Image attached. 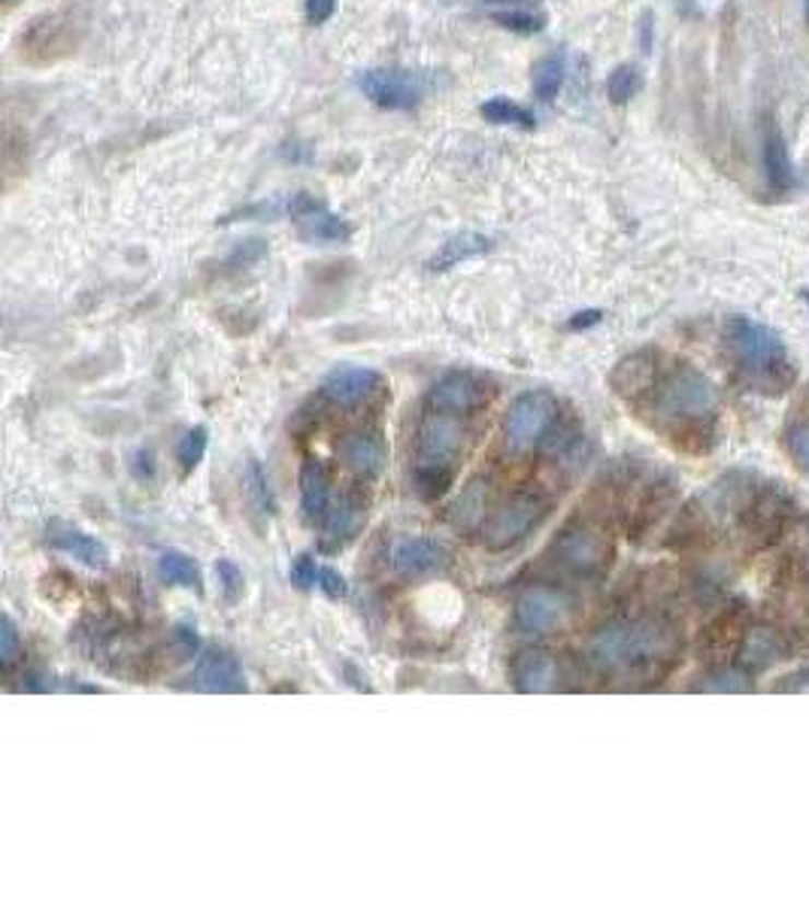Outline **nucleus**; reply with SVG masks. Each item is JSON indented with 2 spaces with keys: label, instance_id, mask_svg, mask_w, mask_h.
<instances>
[{
  "label": "nucleus",
  "instance_id": "obj_17",
  "mask_svg": "<svg viewBox=\"0 0 809 910\" xmlns=\"http://www.w3.org/2000/svg\"><path fill=\"white\" fill-rule=\"evenodd\" d=\"M367 520V501L361 492H345L333 501L331 513L321 523V547L328 552L343 549L349 540H355L361 525Z\"/></svg>",
  "mask_w": 809,
  "mask_h": 910
},
{
  "label": "nucleus",
  "instance_id": "obj_42",
  "mask_svg": "<svg viewBox=\"0 0 809 910\" xmlns=\"http://www.w3.org/2000/svg\"><path fill=\"white\" fill-rule=\"evenodd\" d=\"M804 689H809V665L792 670L788 677H783V682H776V692H804Z\"/></svg>",
  "mask_w": 809,
  "mask_h": 910
},
{
  "label": "nucleus",
  "instance_id": "obj_7",
  "mask_svg": "<svg viewBox=\"0 0 809 910\" xmlns=\"http://www.w3.org/2000/svg\"><path fill=\"white\" fill-rule=\"evenodd\" d=\"M359 92L371 101L373 107L391 109V113H407L415 109L427 94L437 89V77L427 70L407 68H373L361 70L355 77Z\"/></svg>",
  "mask_w": 809,
  "mask_h": 910
},
{
  "label": "nucleus",
  "instance_id": "obj_40",
  "mask_svg": "<svg viewBox=\"0 0 809 910\" xmlns=\"http://www.w3.org/2000/svg\"><path fill=\"white\" fill-rule=\"evenodd\" d=\"M337 10V0H306L304 13L309 25H325Z\"/></svg>",
  "mask_w": 809,
  "mask_h": 910
},
{
  "label": "nucleus",
  "instance_id": "obj_46",
  "mask_svg": "<svg viewBox=\"0 0 809 910\" xmlns=\"http://www.w3.org/2000/svg\"><path fill=\"white\" fill-rule=\"evenodd\" d=\"M652 49V13L643 15V52Z\"/></svg>",
  "mask_w": 809,
  "mask_h": 910
},
{
  "label": "nucleus",
  "instance_id": "obj_6",
  "mask_svg": "<svg viewBox=\"0 0 809 910\" xmlns=\"http://www.w3.org/2000/svg\"><path fill=\"white\" fill-rule=\"evenodd\" d=\"M552 510V498L546 495L543 489H525V492H516V495L497 504L491 510L489 520L482 523L479 535H482V544L494 552L501 549H513L516 544H521L525 537L531 535L534 528H540L543 520L549 516Z\"/></svg>",
  "mask_w": 809,
  "mask_h": 910
},
{
  "label": "nucleus",
  "instance_id": "obj_23",
  "mask_svg": "<svg viewBox=\"0 0 809 910\" xmlns=\"http://www.w3.org/2000/svg\"><path fill=\"white\" fill-rule=\"evenodd\" d=\"M764 167H767L770 191L785 195V191H792V188H795V164H792V159H788L783 131L776 128L773 116L764 119Z\"/></svg>",
  "mask_w": 809,
  "mask_h": 910
},
{
  "label": "nucleus",
  "instance_id": "obj_30",
  "mask_svg": "<svg viewBox=\"0 0 809 910\" xmlns=\"http://www.w3.org/2000/svg\"><path fill=\"white\" fill-rule=\"evenodd\" d=\"M489 486H482V482H470L465 492H461V498L455 501V508H452V520H455V525H461V528H467V532H473V528H482V523L489 520Z\"/></svg>",
  "mask_w": 809,
  "mask_h": 910
},
{
  "label": "nucleus",
  "instance_id": "obj_38",
  "mask_svg": "<svg viewBox=\"0 0 809 910\" xmlns=\"http://www.w3.org/2000/svg\"><path fill=\"white\" fill-rule=\"evenodd\" d=\"M319 568L321 564L313 559V556H297L292 562V583L297 590H316V580H319Z\"/></svg>",
  "mask_w": 809,
  "mask_h": 910
},
{
  "label": "nucleus",
  "instance_id": "obj_41",
  "mask_svg": "<svg viewBox=\"0 0 809 910\" xmlns=\"http://www.w3.org/2000/svg\"><path fill=\"white\" fill-rule=\"evenodd\" d=\"M265 253H267L265 241H246L243 246H239L237 253H234L231 265H253V261H258V258H265Z\"/></svg>",
  "mask_w": 809,
  "mask_h": 910
},
{
  "label": "nucleus",
  "instance_id": "obj_20",
  "mask_svg": "<svg viewBox=\"0 0 809 910\" xmlns=\"http://www.w3.org/2000/svg\"><path fill=\"white\" fill-rule=\"evenodd\" d=\"M331 508V474L325 468V462L306 458L304 468H301V513H304V520L309 525H319L321 528Z\"/></svg>",
  "mask_w": 809,
  "mask_h": 910
},
{
  "label": "nucleus",
  "instance_id": "obj_15",
  "mask_svg": "<svg viewBox=\"0 0 809 910\" xmlns=\"http://www.w3.org/2000/svg\"><path fill=\"white\" fill-rule=\"evenodd\" d=\"M509 680L525 696H543V692H555L561 686L564 670H561V662L546 650H521L509 665Z\"/></svg>",
  "mask_w": 809,
  "mask_h": 910
},
{
  "label": "nucleus",
  "instance_id": "obj_39",
  "mask_svg": "<svg viewBox=\"0 0 809 910\" xmlns=\"http://www.w3.org/2000/svg\"><path fill=\"white\" fill-rule=\"evenodd\" d=\"M316 590L325 592V595L333 598V602H340V598L349 595V583H345V576L340 574V571H333V568H328V564H321L319 580H316Z\"/></svg>",
  "mask_w": 809,
  "mask_h": 910
},
{
  "label": "nucleus",
  "instance_id": "obj_1",
  "mask_svg": "<svg viewBox=\"0 0 809 910\" xmlns=\"http://www.w3.org/2000/svg\"><path fill=\"white\" fill-rule=\"evenodd\" d=\"M682 634L664 616L612 619L588 641V658L603 674L652 677L664 674L679 658Z\"/></svg>",
  "mask_w": 809,
  "mask_h": 910
},
{
  "label": "nucleus",
  "instance_id": "obj_32",
  "mask_svg": "<svg viewBox=\"0 0 809 910\" xmlns=\"http://www.w3.org/2000/svg\"><path fill=\"white\" fill-rule=\"evenodd\" d=\"M243 489H246V498H249L255 513H261V516H273L277 513V498L270 492V480H267L258 458H249L246 474H243Z\"/></svg>",
  "mask_w": 809,
  "mask_h": 910
},
{
  "label": "nucleus",
  "instance_id": "obj_37",
  "mask_svg": "<svg viewBox=\"0 0 809 910\" xmlns=\"http://www.w3.org/2000/svg\"><path fill=\"white\" fill-rule=\"evenodd\" d=\"M19 653H22V638H19L13 616L7 614L3 616V622H0V662H3V670L13 668Z\"/></svg>",
  "mask_w": 809,
  "mask_h": 910
},
{
  "label": "nucleus",
  "instance_id": "obj_5",
  "mask_svg": "<svg viewBox=\"0 0 809 910\" xmlns=\"http://www.w3.org/2000/svg\"><path fill=\"white\" fill-rule=\"evenodd\" d=\"M85 37V10L67 3L61 10L37 15L22 34V58L31 65H52L65 55L77 52Z\"/></svg>",
  "mask_w": 809,
  "mask_h": 910
},
{
  "label": "nucleus",
  "instance_id": "obj_43",
  "mask_svg": "<svg viewBox=\"0 0 809 910\" xmlns=\"http://www.w3.org/2000/svg\"><path fill=\"white\" fill-rule=\"evenodd\" d=\"M173 638H176V643H179V650H183V653H188V656H191V653H198L200 641L191 626H176V629H173Z\"/></svg>",
  "mask_w": 809,
  "mask_h": 910
},
{
  "label": "nucleus",
  "instance_id": "obj_13",
  "mask_svg": "<svg viewBox=\"0 0 809 910\" xmlns=\"http://www.w3.org/2000/svg\"><path fill=\"white\" fill-rule=\"evenodd\" d=\"M383 388V374L373 368H364V364H337L321 380V395L345 410L373 401Z\"/></svg>",
  "mask_w": 809,
  "mask_h": 910
},
{
  "label": "nucleus",
  "instance_id": "obj_28",
  "mask_svg": "<svg viewBox=\"0 0 809 910\" xmlns=\"http://www.w3.org/2000/svg\"><path fill=\"white\" fill-rule=\"evenodd\" d=\"M691 692H706V696H743L752 692V674L743 665H722V668L706 670L697 682L691 686Z\"/></svg>",
  "mask_w": 809,
  "mask_h": 910
},
{
  "label": "nucleus",
  "instance_id": "obj_44",
  "mask_svg": "<svg viewBox=\"0 0 809 910\" xmlns=\"http://www.w3.org/2000/svg\"><path fill=\"white\" fill-rule=\"evenodd\" d=\"M600 319H603V310H583V313L571 316L567 328H571V331H583V328H591V325H597Z\"/></svg>",
  "mask_w": 809,
  "mask_h": 910
},
{
  "label": "nucleus",
  "instance_id": "obj_21",
  "mask_svg": "<svg viewBox=\"0 0 809 910\" xmlns=\"http://www.w3.org/2000/svg\"><path fill=\"white\" fill-rule=\"evenodd\" d=\"M49 540H52L55 549H61L65 556H73V559L80 564H85V568H94V571H107L109 568L107 544L97 540V537L85 535L77 525H52Z\"/></svg>",
  "mask_w": 809,
  "mask_h": 910
},
{
  "label": "nucleus",
  "instance_id": "obj_22",
  "mask_svg": "<svg viewBox=\"0 0 809 910\" xmlns=\"http://www.w3.org/2000/svg\"><path fill=\"white\" fill-rule=\"evenodd\" d=\"M491 249H494V241H491V237L479 234V231H461V234L449 237V241L439 246L437 253L427 258V270H431V273H446V270L458 268V265H465V261H473V258L491 253Z\"/></svg>",
  "mask_w": 809,
  "mask_h": 910
},
{
  "label": "nucleus",
  "instance_id": "obj_35",
  "mask_svg": "<svg viewBox=\"0 0 809 910\" xmlns=\"http://www.w3.org/2000/svg\"><path fill=\"white\" fill-rule=\"evenodd\" d=\"M215 576H219V590L225 595V602L237 604L246 595V576L231 559H219L215 562Z\"/></svg>",
  "mask_w": 809,
  "mask_h": 910
},
{
  "label": "nucleus",
  "instance_id": "obj_19",
  "mask_svg": "<svg viewBox=\"0 0 809 910\" xmlns=\"http://www.w3.org/2000/svg\"><path fill=\"white\" fill-rule=\"evenodd\" d=\"M785 653H788V643L779 631L770 626H749L737 646V665H743L749 674H758L783 662Z\"/></svg>",
  "mask_w": 809,
  "mask_h": 910
},
{
  "label": "nucleus",
  "instance_id": "obj_24",
  "mask_svg": "<svg viewBox=\"0 0 809 910\" xmlns=\"http://www.w3.org/2000/svg\"><path fill=\"white\" fill-rule=\"evenodd\" d=\"M612 388L622 395V398H640L646 395L649 388L658 386V362L652 352H637V355H628L610 376Z\"/></svg>",
  "mask_w": 809,
  "mask_h": 910
},
{
  "label": "nucleus",
  "instance_id": "obj_27",
  "mask_svg": "<svg viewBox=\"0 0 809 910\" xmlns=\"http://www.w3.org/2000/svg\"><path fill=\"white\" fill-rule=\"evenodd\" d=\"M564 82H567V55L564 52L543 55L534 65L531 89L540 104H552L558 94H561V89H564Z\"/></svg>",
  "mask_w": 809,
  "mask_h": 910
},
{
  "label": "nucleus",
  "instance_id": "obj_45",
  "mask_svg": "<svg viewBox=\"0 0 809 910\" xmlns=\"http://www.w3.org/2000/svg\"><path fill=\"white\" fill-rule=\"evenodd\" d=\"M282 159L285 161H309V147H301V143H285L282 147Z\"/></svg>",
  "mask_w": 809,
  "mask_h": 910
},
{
  "label": "nucleus",
  "instance_id": "obj_14",
  "mask_svg": "<svg viewBox=\"0 0 809 910\" xmlns=\"http://www.w3.org/2000/svg\"><path fill=\"white\" fill-rule=\"evenodd\" d=\"M337 458H340L359 480H376L385 470V462H388V446H385L383 431L359 429L352 431V434H345L343 441L337 443Z\"/></svg>",
  "mask_w": 809,
  "mask_h": 910
},
{
  "label": "nucleus",
  "instance_id": "obj_48",
  "mask_svg": "<svg viewBox=\"0 0 809 910\" xmlns=\"http://www.w3.org/2000/svg\"><path fill=\"white\" fill-rule=\"evenodd\" d=\"M807 559H809V523H807Z\"/></svg>",
  "mask_w": 809,
  "mask_h": 910
},
{
  "label": "nucleus",
  "instance_id": "obj_29",
  "mask_svg": "<svg viewBox=\"0 0 809 910\" xmlns=\"http://www.w3.org/2000/svg\"><path fill=\"white\" fill-rule=\"evenodd\" d=\"M506 10H491V22L501 25L504 31H513V34H521V37H534L540 34L549 25V19L540 10L534 7H525L521 0H504Z\"/></svg>",
  "mask_w": 809,
  "mask_h": 910
},
{
  "label": "nucleus",
  "instance_id": "obj_36",
  "mask_svg": "<svg viewBox=\"0 0 809 910\" xmlns=\"http://www.w3.org/2000/svg\"><path fill=\"white\" fill-rule=\"evenodd\" d=\"M785 450L797 462V468L809 470V422H792L785 431Z\"/></svg>",
  "mask_w": 809,
  "mask_h": 910
},
{
  "label": "nucleus",
  "instance_id": "obj_4",
  "mask_svg": "<svg viewBox=\"0 0 809 910\" xmlns=\"http://www.w3.org/2000/svg\"><path fill=\"white\" fill-rule=\"evenodd\" d=\"M655 413L670 419V422H682V425H697L703 419L716 413L718 407V392L713 386L710 376H703L697 368L691 364H679L677 371L664 376L661 383L655 386Z\"/></svg>",
  "mask_w": 809,
  "mask_h": 910
},
{
  "label": "nucleus",
  "instance_id": "obj_47",
  "mask_svg": "<svg viewBox=\"0 0 809 910\" xmlns=\"http://www.w3.org/2000/svg\"><path fill=\"white\" fill-rule=\"evenodd\" d=\"M804 15H807V25H809V0L804 3Z\"/></svg>",
  "mask_w": 809,
  "mask_h": 910
},
{
  "label": "nucleus",
  "instance_id": "obj_26",
  "mask_svg": "<svg viewBox=\"0 0 809 910\" xmlns=\"http://www.w3.org/2000/svg\"><path fill=\"white\" fill-rule=\"evenodd\" d=\"M159 576L167 586H179V590L203 592V574L200 564L183 552V549H167L159 556Z\"/></svg>",
  "mask_w": 809,
  "mask_h": 910
},
{
  "label": "nucleus",
  "instance_id": "obj_16",
  "mask_svg": "<svg viewBox=\"0 0 809 910\" xmlns=\"http://www.w3.org/2000/svg\"><path fill=\"white\" fill-rule=\"evenodd\" d=\"M191 682L195 689L200 692H213V696H239L249 689L246 682V674H243V665L237 662V656H231L225 650H210L198 658L195 665V674H191Z\"/></svg>",
  "mask_w": 809,
  "mask_h": 910
},
{
  "label": "nucleus",
  "instance_id": "obj_3",
  "mask_svg": "<svg viewBox=\"0 0 809 910\" xmlns=\"http://www.w3.org/2000/svg\"><path fill=\"white\" fill-rule=\"evenodd\" d=\"M725 343L755 392L779 395L795 383V368L788 364V349L776 328L749 316H730L725 322Z\"/></svg>",
  "mask_w": 809,
  "mask_h": 910
},
{
  "label": "nucleus",
  "instance_id": "obj_2",
  "mask_svg": "<svg viewBox=\"0 0 809 910\" xmlns=\"http://www.w3.org/2000/svg\"><path fill=\"white\" fill-rule=\"evenodd\" d=\"M467 443V425L461 416L439 413L425 407L415 429V465H412V486L419 498L437 501L455 480Z\"/></svg>",
  "mask_w": 809,
  "mask_h": 910
},
{
  "label": "nucleus",
  "instance_id": "obj_18",
  "mask_svg": "<svg viewBox=\"0 0 809 910\" xmlns=\"http://www.w3.org/2000/svg\"><path fill=\"white\" fill-rule=\"evenodd\" d=\"M746 532L755 537L758 544H770L788 523V498L776 489H764L746 501L743 508Z\"/></svg>",
  "mask_w": 809,
  "mask_h": 910
},
{
  "label": "nucleus",
  "instance_id": "obj_33",
  "mask_svg": "<svg viewBox=\"0 0 809 910\" xmlns=\"http://www.w3.org/2000/svg\"><path fill=\"white\" fill-rule=\"evenodd\" d=\"M207 446H210V429L207 425H195V429L186 431V438L176 446V462H179L183 474H191L198 468L203 455H207Z\"/></svg>",
  "mask_w": 809,
  "mask_h": 910
},
{
  "label": "nucleus",
  "instance_id": "obj_11",
  "mask_svg": "<svg viewBox=\"0 0 809 910\" xmlns=\"http://www.w3.org/2000/svg\"><path fill=\"white\" fill-rule=\"evenodd\" d=\"M491 383L482 374H473V371H449L443 374L427 388L425 407L431 410H439V413H452V416H473L477 410H482L491 398Z\"/></svg>",
  "mask_w": 809,
  "mask_h": 910
},
{
  "label": "nucleus",
  "instance_id": "obj_9",
  "mask_svg": "<svg viewBox=\"0 0 809 910\" xmlns=\"http://www.w3.org/2000/svg\"><path fill=\"white\" fill-rule=\"evenodd\" d=\"M612 544L610 537L597 528H585V525H573L564 528L552 544V562L564 571V574L579 576V580H597L610 571L612 564Z\"/></svg>",
  "mask_w": 809,
  "mask_h": 910
},
{
  "label": "nucleus",
  "instance_id": "obj_12",
  "mask_svg": "<svg viewBox=\"0 0 809 910\" xmlns=\"http://www.w3.org/2000/svg\"><path fill=\"white\" fill-rule=\"evenodd\" d=\"M388 564L391 574L400 580H422L446 571L452 564V552L434 537H400L388 549Z\"/></svg>",
  "mask_w": 809,
  "mask_h": 910
},
{
  "label": "nucleus",
  "instance_id": "obj_34",
  "mask_svg": "<svg viewBox=\"0 0 809 910\" xmlns=\"http://www.w3.org/2000/svg\"><path fill=\"white\" fill-rule=\"evenodd\" d=\"M640 89H643V77H640V70L634 65H619L610 73V80H607V94H610V101L615 107H624Z\"/></svg>",
  "mask_w": 809,
  "mask_h": 910
},
{
  "label": "nucleus",
  "instance_id": "obj_49",
  "mask_svg": "<svg viewBox=\"0 0 809 910\" xmlns=\"http://www.w3.org/2000/svg\"><path fill=\"white\" fill-rule=\"evenodd\" d=\"M804 298H807V301H809V292H804Z\"/></svg>",
  "mask_w": 809,
  "mask_h": 910
},
{
  "label": "nucleus",
  "instance_id": "obj_10",
  "mask_svg": "<svg viewBox=\"0 0 809 910\" xmlns=\"http://www.w3.org/2000/svg\"><path fill=\"white\" fill-rule=\"evenodd\" d=\"M573 598L552 586H531L516 598L513 622L521 634H552L571 626Z\"/></svg>",
  "mask_w": 809,
  "mask_h": 910
},
{
  "label": "nucleus",
  "instance_id": "obj_31",
  "mask_svg": "<svg viewBox=\"0 0 809 910\" xmlns=\"http://www.w3.org/2000/svg\"><path fill=\"white\" fill-rule=\"evenodd\" d=\"M479 116L491 125H509V128H521V131H534L537 128V119L528 107H521L516 101H509L504 94H494L489 97L482 107H479Z\"/></svg>",
  "mask_w": 809,
  "mask_h": 910
},
{
  "label": "nucleus",
  "instance_id": "obj_8",
  "mask_svg": "<svg viewBox=\"0 0 809 910\" xmlns=\"http://www.w3.org/2000/svg\"><path fill=\"white\" fill-rule=\"evenodd\" d=\"M558 416H561V407L543 388H531V392L518 395L516 401L509 404L504 419L506 450L531 453L537 446H543L555 434Z\"/></svg>",
  "mask_w": 809,
  "mask_h": 910
},
{
  "label": "nucleus",
  "instance_id": "obj_25",
  "mask_svg": "<svg viewBox=\"0 0 809 910\" xmlns=\"http://www.w3.org/2000/svg\"><path fill=\"white\" fill-rule=\"evenodd\" d=\"M294 222H297V234L306 243H345L352 237V225L345 222L343 215L331 213L328 207H319V210L301 215Z\"/></svg>",
  "mask_w": 809,
  "mask_h": 910
}]
</instances>
